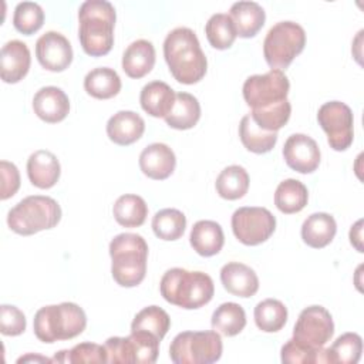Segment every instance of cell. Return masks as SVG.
Returning <instances> with one entry per match:
<instances>
[{"label":"cell","mask_w":364,"mask_h":364,"mask_svg":"<svg viewBox=\"0 0 364 364\" xmlns=\"http://www.w3.org/2000/svg\"><path fill=\"white\" fill-rule=\"evenodd\" d=\"M164 57L178 82L195 84L206 74L205 53L195 31L188 27H176L168 33L164 41Z\"/></svg>","instance_id":"1"},{"label":"cell","mask_w":364,"mask_h":364,"mask_svg":"<svg viewBox=\"0 0 364 364\" xmlns=\"http://www.w3.org/2000/svg\"><path fill=\"white\" fill-rule=\"evenodd\" d=\"M115 18V9L107 0H87L80 6L78 37L88 55L101 57L111 51Z\"/></svg>","instance_id":"2"},{"label":"cell","mask_w":364,"mask_h":364,"mask_svg":"<svg viewBox=\"0 0 364 364\" xmlns=\"http://www.w3.org/2000/svg\"><path fill=\"white\" fill-rule=\"evenodd\" d=\"M161 296L171 304L192 310L208 304L215 293L213 280L203 272L173 267L164 273L159 283Z\"/></svg>","instance_id":"3"},{"label":"cell","mask_w":364,"mask_h":364,"mask_svg":"<svg viewBox=\"0 0 364 364\" xmlns=\"http://www.w3.org/2000/svg\"><path fill=\"white\" fill-rule=\"evenodd\" d=\"M111 274L122 287L138 286L146 273L148 245L141 235L119 233L109 243Z\"/></svg>","instance_id":"4"},{"label":"cell","mask_w":364,"mask_h":364,"mask_svg":"<svg viewBox=\"0 0 364 364\" xmlns=\"http://www.w3.org/2000/svg\"><path fill=\"white\" fill-rule=\"evenodd\" d=\"M87 326L84 310L71 301L41 307L33 321L36 337L43 343H55L80 336Z\"/></svg>","instance_id":"5"},{"label":"cell","mask_w":364,"mask_h":364,"mask_svg":"<svg viewBox=\"0 0 364 364\" xmlns=\"http://www.w3.org/2000/svg\"><path fill=\"white\" fill-rule=\"evenodd\" d=\"M61 219V208L50 196L31 195L21 199L7 213L9 228L23 236L54 228Z\"/></svg>","instance_id":"6"},{"label":"cell","mask_w":364,"mask_h":364,"mask_svg":"<svg viewBox=\"0 0 364 364\" xmlns=\"http://www.w3.org/2000/svg\"><path fill=\"white\" fill-rule=\"evenodd\" d=\"M218 331H182L171 343L169 357L175 364H210L222 355Z\"/></svg>","instance_id":"7"},{"label":"cell","mask_w":364,"mask_h":364,"mask_svg":"<svg viewBox=\"0 0 364 364\" xmlns=\"http://www.w3.org/2000/svg\"><path fill=\"white\" fill-rule=\"evenodd\" d=\"M306 46L304 28L294 21H279L267 31L263 54L272 68H287Z\"/></svg>","instance_id":"8"},{"label":"cell","mask_w":364,"mask_h":364,"mask_svg":"<svg viewBox=\"0 0 364 364\" xmlns=\"http://www.w3.org/2000/svg\"><path fill=\"white\" fill-rule=\"evenodd\" d=\"M159 341L148 331H131L127 337H109L104 343L107 363L152 364L158 358Z\"/></svg>","instance_id":"9"},{"label":"cell","mask_w":364,"mask_h":364,"mask_svg":"<svg viewBox=\"0 0 364 364\" xmlns=\"http://www.w3.org/2000/svg\"><path fill=\"white\" fill-rule=\"evenodd\" d=\"M290 82L282 70L272 68L266 74H255L243 84V98L252 109H262L287 100Z\"/></svg>","instance_id":"10"},{"label":"cell","mask_w":364,"mask_h":364,"mask_svg":"<svg viewBox=\"0 0 364 364\" xmlns=\"http://www.w3.org/2000/svg\"><path fill=\"white\" fill-rule=\"evenodd\" d=\"M232 230L236 239L246 246H256L266 242L276 229L273 213L260 206H243L232 215Z\"/></svg>","instance_id":"11"},{"label":"cell","mask_w":364,"mask_h":364,"mask_svg":"<svg viewBox=\"0 0 364 364\" xmlns=\"http://www.w3.org/2000/svg\"><path fill=\"white\" fill-rule=\"evenodd\" d=\"M317 121L327 134L334 151H346L354 138V117L350 107L341 101H328L318 108Z\"/></svg>","instance_id":"12"},{"label":"cell","mask_w":364,"mask_h":364,"mask_svg":"<svg viewBox=\"0 0 364 364\" xmlns=\"http://www.w3.org/2000/svg\"><path fill=\"white\" fill-rule=\"evenodd\" d=\"M334 334L333 317L323 306L306 307L293 328V338L313 348H321Z\"/></svg>","instance_id":"13"},{"label":"cell","mask_w":364,"mask_h":364,"mask_svg":"<svg viewBox=\"0 0 364 364\" xmlns=\"http://www.w3.org/2000/svg\"><path fill=\"white\" fill-rule=\"evenodd\" d=\"M36 57L43 68L60 73L71 64L73 47L61 33L47 31L36 43Z\"/></svg>","instance_id":"14"},{"label":"cell","mask_w":364,"mask_h":364,"mask_svg":"<svg viewBox=\"0 0 364 364\" xmlns=\"http://www.w3.org/2000/svg\"><path fill=\"white\" fill-rule=\"evenodd\" d=\"M286 164L296 172L311 173L320 165V148L317 142L306 134L290 135L283 145Z\"/></svg>","instance_id":"15"},{"label":"cell","mask_w":364,"mask_h":364,"mask_svg":"<svg viewBox=\"0 0 364 364\" xmlns=\"http://www.w3.org/2000/svg\"><path fill=\"white\" fill-rule=\"evenodd\" d=\"M31 54L26 43L10 40L1 47L0 53V75L7 84H14L23 80L30 68Z\"/></svg>","instance_id":"16"},{"label":"cell","mask_w":364,"mask_h":364,"mask_svg":"<svg viewBox=\"0 0 364 364\" xmlns=\"http://www.w3.org/2000/svg\"><path fill=\"white\" fill-rule=\"evenodd\" d=\"M33 109L40 119L48 124H55L68 115L70 100L58 87H43L34 94Z\"/></svg>","instance_id":"17"},{"label":"cell","mask_w":364,"mask_h":364,"mask_svg":"<svg viewBox=\"0 0 364 364\" xmlns=\"http://www.w3.org/2000/svg\"><path fill=\"white\" fill-rule=\"evenodd\" d=\"M176 166L173 151L162 142H154L144 148L139 155V168L151 179L162 181L172 175Z\"/></svg>","instance_id":"18"},{"label":"cell","mask_w":364,"mask_h":364,"mask_svg":"<svg viewBox=\"0 0 364 364\" xmlns=\"http://www.w3.org/2000/svg\"><path fill=\"white\" fill-rule=\"evenodd\" d=\"M220 282L230 294L237 297H252L259 290L255 270L239 262H229L220 269Z\"/></svg>","instance_id":"19"},{"label":"cell","mask_w":364,"mask_h":364,"mask_svg":"<svg viewBox=\"0 0 364 364\" xmlns=\"http://www.w3.org/2000/svg\"><path fill=\"white\" fill-rule=\"evenodd\" d=\"M61 173V166L57 156L46 149H38L33 152L27 159V175L30 182L40 188H53Z\"/></svg>","instance_id":"20"},{"label":"cell","mask_w":364,"mask_h":364,"mask_svg":"<svg viewBox=\"0 0 364 364\" xmlns=\"http://www.w3.org/2000/svg\"><path fill=\"white\" fill-rule=\"evenodd\" d=\"M145 131V121L134 111H118L107 122V135L117 145L136 142Z\"/></svg>","instance_id":"21"},{"label":"cell","mask_w":364,"mask_h":364,"mask_svg":"<svg viewBox=\"0 0 364 364\" xmlns=\"http://www.w3.org/2000/svg\"><path fill=\"white\" fill-rule=\"evenodd\" d=\"M155 65V47L151 41L139 38L131 43L122 55V70L131 78H142Z\"/></svg>","instance_id":"22"},{"label":"cell","mask_w":364,"mask_h":364,"mask_svg":"<svg viewBox=\"0 0 364 364\" xmlns=\"http://www.w3.org/2000/svg\"><path fill=\"white\" fill-rule=\"evenodd\" d=\"M189 242L198 255L203 257H210L222 250L225 243V235L222 226L218 222L198 220L192 226Z\"/></svg>","instance_id":"23"},{"label":"cell","mask_w":364,"mask_h":364,"mask_svg":"<svg viewBox=\"0 0 364 364\" xmlns=\"http://www.w3.org/2000/svg\"><path fill=\"white\" fill-rule=\"evenodd\" d=\"M175 91L164 81H151L141 90L142 109L155 118H165L175 104Z\"/></svg>","instance_id":"24"},{"label":"cell","mask_w":364,"mask_h":364,"mask_svg":"<svg viewBox=\"0 0 364 364\" xmlns=\"http://www.w3.org/2000/svg\"><path fill=\"white\" fill-rule=\"evenodd\" d=\"M229 16L242 38H250L257 34L266 20L263 7L256 1H236L229 10Z\"/></svg>","instance_id":"25"},{"label":"cell","mask_w":364,"mask_h":364,"mask_svg":"<svg viewBox=\"0 0 364 364\" xmlns=\"http://www.w3.org/2000/svg\"><path fill=\"white\" fill-rule=\"evenodd\" d=\"M337 223L334 218L326 212L310 215L301 225L303 242L314 249L326 247L336 236Z\"/></svg>","instance_id":"26"},{"label":"cell","mask_w":364,"mask_h":364,"mask_svg":"<svg viewBox=\"0 0 364 364\" xmlns=\"http://www.w3.org/2000/svg\"><path fill=\"white\" fill-rule=\"evenodd\" d=\"M199 118H200L199 101L192 94L182 91L176 94L175 104L164 119L171 128L189 129L196 125Z\"/></svg>","instance_id":"27"},{"label":"cell","mask_w":364,"mask_h":364,"mask_svg":"<svg viewBox=\"0 0 364 364\" xmlns=\"http://www.w3.org/2000/svg\"><path fill=\"white\" fill-rule=\"evenodd\" d=\"M309 192L303 182L289 178L280 182L274 192V205L276 208L286 213H297L307 205Z\"/></svg>","instance_id":"28"},{"label":"cell","mask_w":364,"mask_h":364,"mask_svg":"<svg viewBox=\"0 0 364 364\" xmlns=\"http://www.w3.org/2000/svg\"><path fill=\"white\" fill-rule=\"evenodd\" d=\"M84 88L94 98L108 100L121 91V78L115 70L98 67L85 75Z\"/></svg>","instance_id":"29"},{"label":"cell","mask_w":364,"mask_h":364,"mask_svg":"<svg viewBox=\"0 0 364 364\" xmlns=\"http://www.w3.org/2000/svg\"><path fill=\"white\" fill-rule=\"evenodd\" d=\"M239 136L243 146L253 154H266L272 151L277 142V132L262 129L255 124L250 114L240 119Z\"/></svg>","instance_id":"30"},{"label":"cell","mask_w":364,"mask_h":364,"mask_svg":"<svg viewBox=\"0 0 364 364\" xmlns=\"http://www.w3.org/2000/svg\"><path fill=\"white\" fill-rule=\"evenodd\" d=\"M212 328L222 336L233 337L239 334L246 326V313L237 303H222L212 314Z\"/></svg>","instance_id":"31"},{"label":"cell","mask_w":364,"mask_h":364,"mask_svg":"<svg viewBox=\"0 0 364 364\" xmlns=\"http://www.w3.org/2000/svg\"><path fill=\"white\" fill-rule=\"evenodd\" d=\"M112 213L115 220L121 226L138 228L145 222L148 216V206L141 196L127 193L115 200L112 206Z\"/></svg>","instance_id":"32"},{"label":"cell","mask_w":364,"mask_h":364,"mask_svg":"<svg viewBox=\"0 0 364 364\" xmlns=\"http://www.w3.org/2000/svg\"><path fill=\"white\" fill-rule=\"evenodd\" d=\"M215 186L220 198L228 200L240 199L249 189V175L243 166L230 165L219 173Z\"/></svg>","instance_id":"33"},{"label":"cell","mask_w":364,"mask_h":364,"mask_svg":"<svg viewBox=\"0 0 364 364\" xmlns=\"http://www.w3.org/2000/svg\"><path fill=\"white\" fill-rule=\"evenodd\" d=\"M287 321L286 306L276 299H266L255 307V323L259 330L276 333L284 327Z\"/></svg>","instance_id":"34"},{"label":"cell","mask_w":364,"mask_h":364,"mask_svg":"<svg viewBox=\"0 0 364 364\" xmlns=\"http://www.w3.org/2000/svg\"><path fill=\"white\" fill-rule=\"evenodd\" d=\"M171 327L168 313L158 306H148L136 313L131 323V331H148L162 340Z\"/></svg>","instance_id":"35"},{"label":"cell","mask_w":364,"mask_h":364,"mask_svg":"<svg viewBox=\"0 0 364 364\" xmlns=\"http://www.w3.org/2000/svg\"><path fill=\"white\" fill-rule=\"evenodd\" d=\"M205 34L209 44L216 50H226L232 47L237 37L236 27L230 16L225 13H216L208 20Z\"/></svg>","instance_id":"36"},{"label":"cell","mask_w":364,"mask_h":364,"mask_svg":"<svg viewBox=\"0 0 364 364\" xmlns=\"http://www.w3.org/2000/svg\"><path fill=\"white\" fill-rule=\"evenodd\" d=\"M363 340L357 333L341 334L330 348H326L327 363L355 364L361 358Z\"/></svg>","instance_id":"37"},{"label":"cell","mask_w":364,"mask_h":364,"mask_svg":"<svg viewBox=\"0 0 364 364\" xmlns=\"http://www.w3.org/2000/svg\"><path fill=\"white\" fill-rule=\"evenodd\" d=\"M186 228L185 215L173 208L161 209L152 218V230L162 240L179 239Z\"/></svg>","instance_id":"38"},{"label":"cell","mask_w":364,"mask_h":364,"mask_svg":"<svg viewBox=\"0 0 364 364\" xmlns=\"http://www.w3.org/2000/svg\"><path fill=\"white\" fill-rule=\"evenodd\" d=\"M282 363L286 364H314V363H327L326 348H313L309 347L293 337L282 347L280 351Z\"/></svg>","instance_id":"39"},{"label":"cell","mask_w":364,"mask_h":364,"mask_svg":"<svg viewBox=\"0 0 364 364\" xmlns=\"http://www.w3.org/2000/svg\"><path fill=\"white\" fill-rule=\"evenodd\" d=\"M291 105L289 100H284L276 105L262 108V109H252L250 117L256 125H259L264 131L277 132L282 127H284L290 118Z\"/></svg>","instance_id":"40"},{"label":"cell","mask_w":364,"mask_h":364,"mask_svg":"<svg viewBox=\"0 0 364 364\" xmlns=\"http://www.w3.org/2000/svg\"><path fill=\"white\" fill-rule=\"evenodd\" d=\"M44 23V11L40 4L34 1H21L16 6L13 14V24L17 31L30 36L41 28Z\"/></svg>","instance_id":"41"},{"label":"cell","mask_w":364,"mask_h":364,"mask_svg":"<svg viewBox=\"0 0 364 364\" xmlns=\"http://www.w3.org/2000/svg\"><path fill=\"white\" fill-rule=\"evenodd\" d=\"M53 361L57 363H107L104 346L95 343H80L71 350L58 351Z\"/></svg>","instance_id":"42"},{"label":"cell","mask_w":364,"mask_h":364,"mask_svg":"<svg viewBox=\"0 0 364 364\" xmlns=\"http://www.w3.org/2000/svg\"><path fill=\"white\" fill-rule=\"evenodd\" d=\"M26 330V316L16 306L0 307V331L4 336H20Z\"/></svg>","instance_id":"43"},{"label":"cell","mask_w":364,"mask_h":364,"mask_svg":"<svg viewBox=\"0 0 364 364\" xmlns=\"http://www.w3.org/2000/svg\"><path fill=\"white\" fill-rule=\"evenodd\" d=\"M0 176H1V186H0V199L6 200L16 195L20 188V173L14 164L9 161L0 162Z\"/></svg>","instance_id":"44"},{"label":"cell","mask_w":364,"mask_h":364,"mask_svg":"<svg viewBox=\"0 0 364 364\" xmlns=\"http://www.w3.org/2000/svg\"><path fill=\"white\" fill-rule=\"evenodd\" d=\"M361 225L363 220H357L354 226H351L350 229V242L353 246H355V249L358 252H363V246H361Z\"/></svg>","instance_id":"45"},{"label":"cell","mask_w":364,"mask_h":364,"mask_svg":"<svg viewBox=\"0 0 364 364\" xmlns=\"http://www.w3.org/2000/svg\"><path fill=\"white\" fill-rule=\"evenodd\" d=\"M28 361H40V363H53V360L47 358V357H41V355H33V354H27L24 357H20L17 360V363H28Z\"/></svg>","instance_id":"46"}]
</instances>
